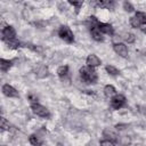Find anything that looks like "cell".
I'll list each match as a JSON object with an SVG mask.
<instances>
[{
	"label": "cell",
	"instance_id": "obj_20",
	"mask_svg": "<svg viewBox=\"0 0 146 146\" xmlns=\"http://www.w3.org/2000/svg\"><path fill=\"white\" fill-rule=\"evenodd\" d=\"M129 23H130V25L132 26V27H135V29H140L141 27V23L139 22V19L136 17V16H133V17H130V19H129Z\"/></svg>",
	"mask_w": 146,
	"mask_h": 146
},
{
	"label": "cell",
	"instance_id": "obj_16",
	"mask_svg": "<svg viewBox=\"0 0 146 146\" xmlns=\"http://www.w3.org/2000/svg\"><path fill=\"white\" fill-rule=\"evenodd\" d=\"M36 73V76L38 78H41V79H43V78H47L48 75H49V71H48V67L47 66H43V65H41V66H39L38 68H36V71H35Z\"/></svg>",
	"mask_w": 146,
	"mask_h": 146
},
{
	"label": "cell",
	"instance_id": "obj_3",
	"mask_svg": "<svg viewBox=\"0 0 146 146\" xmlns=\"http://www.w3.org/2000/svg\"><path fill=\"white\" fill-rule=\"evenodd\" d=\"M31 110H32V112H33L35 115H38V116H40V117H46V119L50 117V112H49V110H48L46 106L39 104L38 102H36V103H31Z\"/></svg>",
	"mask_w": 146,
	"mask_h": 146
},
{
	"label": "cell",
	"instance_id": "obj_21",
	"mask_svg": "<svg viewBox=\"0 0 146 146\" xmlns=\"http://www.w3.org/2000/svg\"><path fill=\"white\" fill-rule=\"evenodd\" d=\"M67 1H68L70 5H72V6L75 7V11H76V13H79L80 8H81L82 5H83V0H67Z\"/></svg>",
	"mask_w": 146,
	"mask_h": 146
},
{
	"label": "cell",
	"instance_id": "obj_15",
	"mask_svg": "<svg viewBox=\"0 0 146 146\" xmlns=\"http://www.w3.org/2000/svg\"><path fill=\"white\" fill-rule=\"evenodd\" d=\"M57 75L59 76L60 80H65L68 76V66L67 65H62L57 68Z\"/></svg>",
	"mask_w": 146,
	"mask_h": 146
},
{
	"label": "cell",
	"instance_id": "obj_9",
	"mask_svg": "<svg viewBox=\"0 0 146 146\" xmlns=\"http://www.w3.org/2000/svg\"><path fill=\"white\" fill-rule=\"evenodd\" d=\"M103 137L105 138V139H110V140H113L115 144H117L119 143V135L114 131V130H112V129H110V128H105L104 130H103Z\"/></svg>",
	"mask_w": 146,
	"mask_h": 146
},
{
	"label": "cell",
	"instance_id": "obj_22",
	"mask_svg": "<svg viewBox=\"0 0 146 146\" xmlns=\"http://www.w3.org/2000/svg\"><path fill=\"white\" fill-rule=\"evenodd\" d=\"M135 16L139 19V22H140L143 25L146 24V13H144V11H137Z\"/></svg>",
	"mask_w": 146,
	"mask_h": 146
},
{
	"label": "cell",
	"instance_id": "obj_7",
	"mask_svg": "<svg viewBox=\"0 0 146 146\" xmlns=\"http://www.w3.org/2000/svg\"><path fill=\"white\" fill-rule=\"evenodd\" d=\"M97 27L100 30V32L102 33H104V34H107V35H113L114 34V27L111 25V24H108V23H103V22H97Z\"/></svg>",
	"mask_w": 146,
	"mask_h": 146
},
{
	"label": "cell",
	"instance_id": "obj_18",
	"mask_svg": "<svg viewBox=\"0 0 146 146\" xmlns=\"http://www.w3.org/2000/svg\"><path fill=\"white\" fill-rule=\"evenodd\" d=\"M105 70H106V72H107L110 75H113V76L120 74V70H117V68H116L115 66H113V65H106V66H105Z\"/></svg>",
	"mask_w": 146,
	"mask_h": 146
},
{
	"label": "cell",
	"instance_id": "obj_14",
	"mask_svg": "<svg viewBox=\"0 0 146 146\" xmlns=\"http://www.w3.org/2000/svg\"><path fill=\"white\" fill-rule=\"evenodd\" d=\"M13 63H14V60H11V59L1 58L0 59V70H1V72L6 73L7 71H9V68L13 66Z\"/></svg>",
	"mask_w": 146,
	"mask_h": 146
},
{
	"label": "cell",
	"instance_id": "obj_2",
	"mask_svg": "<svg viewBox=\"0 0 146 146\" xmlns=\"http://www.w3.org/2000/svg\"><path fill=\"white\" fill-rule=\"evenodd\" d=\"M58 36L64 40L67 43H73L74 42V34L72 32V30L67 26V25H62L58 29Z\"/></svg>",
	"mask_w": 146,
	"mask_h": 146
},
{
	"label": "cell",
	"instance_id": "obj_24",
	"mask_svg": "<svg viewBox=\"0 0 146 146\" xmlns=\"http://www.w3.org/2000/svg\"><path fill=\"white\" fill-rule=\"evenodd\" d=\"M123 39H124L128 43H132V42H135L136 36H135V34H132V33H125L124 36H123Z\"/></svg>",
	"mask_w": 146,
	"mask_h": 146
},
{
	"label": "cell",
	"instance_id": "obj_1",
	"mask_svg": "<svg viewBox=\"0 0 146 146\" xmlns=\"http://www.w3.org/2000/svg\"><path fill=\"white\" fill-rule=\"evenodd\" d=\"M79 73H80V79L87 84H95L98 81V74L95 71V67L88 65L82 66L79 70Z\"/></svg>",
	"mask_w": 146,
	"mask_h": 146
},
{
	"label": "cell",
	"instance_id": "obj_17",
	"mask_svg": "<svg viewBox=\"0 0 146 146\" xmlns=\"http://www.w3.org/2000/svg\"><path fill=\"white\" fill-rule=\"evenodd\" d=\"M115 94H116V89H115L114 86H112V84H106V86L104 87V95H105L106 97H113Z\"/></svg>",
	"mask_w": 146,
	"mask_h": 146
},
{
	"label": "cell",
	"instance_id": "obj_19",
	"mask_svg": "<svg viewBox=\"0 0 146 146\" xmlns=\"http://www.w3.org/2000/svg\"><path fill=\"white\" fill-rule=\"evenodd\" d=\"M29 141H30L31 145H34V146L42 145V140H41L36 135H31L30 138H29Z\"/></svg>",
	"mask_w": 146,
	"mask_h": 146
},
{
	"label": "cell",
	"instance_id": "obj_25",
	"mask_svg": "<svg viewBox=\"0 0 146 146\" xmlns=\"http://www.w3.org/2000/svg\"><path fill=\"white\" fill-rule=\"evenodd\" d=\"M123 9H124L125 11H128V13H131V11H133V10H135L133 6H132L128 0H125V1L123 2Z\"/></svg>",
	"mask_w": 146,
	"mask_h": 146
},
{
	"label": "cell",
	"instance_id": "obj_27",
	"mask_svg": "<svg viewBox=\"0 0 146 146\" xmlns=\"http://www.w3.org/2000/svg\"><path fill=\"white\" fill-rule=\"evenodd\" d=\"M99 143H100V145H110V146H114V145H116L113 140H110V139H104V140H100Z\"/></svg>",
	"mask_w": 146,
	"mask_h": 146
},
{
	"label": "cell",
	"instance_id": "obj_12",
	"mask_svg": "<svg viewBox=\"0 0 146 146\" xmlns=\"http://www.w3.org/2000/svg\"><path fill=\"white\" fill-rule=\"evenodd\" d=\"M96 3L100 8H105L108 10H113L115 8V0H96Z\"/></svg>",
	"mask_w": 146,
	"mask_h": 146
},
{
	"label": "cell",
	"instance_id": "obj_11",
	"mask_svg": "<svg viewBox=\"0 0 146 146\" xmlns=\"http://www.w3.org/2000/svg\"><path fill=\"white\" fill-rule=\"evenodd\" d=\"M86 64H87L88 66H91V67H97V66H99V65L102 64V60H100V58H99L98 56H96L95 54H90V55L87 57V59H86Z\"/></svg>",
	"mask_w": 146,
	"mask_h": 146
},
{
	"label": "cell",
	"instance_id": "obj_26",
	"mask_svg": "<svg viewBox=\"0 0 146 146\" xmlns=\"http://www.w3.org/2000/svg\"><path fill=\"white\" fill-rule=\"evenodd\" d=\"M137 110L141 115L146 116V105H137Z\"/></svg>",
	"mask_w": 146,
	"mask_h": 146
},
{
	"label": "cell",
	"instance_id": "obj_23",
	"mask_svg": "<svg viewBox=\"0 0 146 146\" xmlns=\"http://www.w3.org/2000/svg\"><path fill=\"white\" fill-rule=\"evenodd\" d=\"M0 128H1V130H2V131H5V130H9V129H10V124H9V122H8L3 116L1 117Z\"/></svg>",
	"mask_w": 146,
	"mask_h": 146
},
{
	"label": "cell",
	"instance_id": "obj_6",
	"mask_svg": "<svg viewBox=\"0 0 146 146\" xmlns=\"http://www.w3.org/2000/svg\"><path fill=\"white\" fill-rule=\"evenodd\" d=\"M113 49H114V51H115L119 56H121V57H123V58H127V57H128V47L125 46V43H123V42L114 43V44H113Z\"/></svg>",
	"mask_w": 146,
	"mask_h": 146
},
{
	"label": "cell",
	"instance_id": "obj_29",
	"mask_svg": "<svg viewBox=\"0 0 146 146\" xmlns=\"http://www.w3.org/2000/svg\"><path fill=\"white\" fill-rule=\"evenodd\" d=\"M140 30L144 32V33H146V24H144V25H141V27H140Z\"/></svg>",
	"mask_w": 146,
	"mask_h": 146
},
{
	"label": "cell",
	"instance_id": "obj_13",
	"mask_svg": "<svg viewBox=\"0 0 146 146\" xmlns=\"http://www.w3.org/2000/svg\"><path fill=\"white\" fill-rule=\"evenodd\" d=\"M3 42L8 46V48H10V49H18V48H21V47H23L22 44V42L19 41V40H17L16 38H13V39H7V40H3Z\"/></svg>",
	"mask_w": 146,
	"mask_h": 146
},
{
	"label": "cell",
	"instance_id": "obj_5",
	"mask_svg": "<svg viewBox=\"0 0 146 146\" xmlns=\"http://www.w3.org/2000/svg\"><path fill=\"white\" fill-rule=\"evenodd\" d=\"M1 90H2V94H3L5 96L9 97V98H17V97H19L18 91H17L13 86H10V84H8V83L3 84Z\"/></svg>",
	"mask_w": 146,
	"mask_h": 146
},
{
	"label": "cell",
	"instance_id": "obj_8",
	"mask_svg": "<svg viewBox=\"0 0 146 146\" xmlns=\"http://www.w3.org/2000/svg\"><path fill=\"white\" fill-rule=\"evenodd\" d=\"M16 38V30L14 29V26L11 25H7L2 29V41L7 40V39H13Z\"/></svg>",
	"mask_w": 146,
	"mask_h": 146
},
{
	"label": "cell",
	"instance_id": "obj_28",
	"mask_svg": "<svg viewBox=\"0 0 146 146\" xmlns=\"http://www.w3.org/2000/svg\"><path fill=\"white\" fill-rule=\"evenodd\" d=\"M29 99L31 100V103H36V102H38V97L34 96L33 94H30V95H29Z\"/></svg>",
	"mask_w": 146,
	"mask_h": 146
},
{
	"label": "cell",
	"instance_id": "obj_10",
	"mask_svg": "<svg viewBox=\"0 0 146 146\" xmlns=\"http://www.w3.org/2000/svg\"><path fill=\"white\" fill-rule=\"evenodd\" d=\"M89 29H90V35H91V38H92L95 41H98V42L104 41V36H103L104 33L100 32V30L97 27V25H92V26H90Z\"/></svg>",
	"mask_w": 146,
	"mask_h": 146
},
{
	"label": "cell",
	"instance_id": "obj_4",
	"mask_svg": "<svg viewBox=\"0 0 146 146\" xmlns=\"http://www.w3.org/2000/svg\"><path fill=\"white\" fill-rule=\"evenodd\" d=\"M127 99L121 94H115L113 97H111V107L113 110H120L123 106H125Z\"/></svg>",
	"mask_w": 146,
	"mask_h": 146
}]
</instances>
